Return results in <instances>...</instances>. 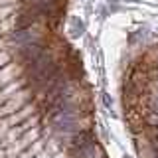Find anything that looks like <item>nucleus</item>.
<instances>
[{
  "instance_id": "nucleus-5",
  "label": "nucleus",
  "mask_w": 158,
  "mask_h": 158,
  "mask_svg": "<svg viewBox=\"0 0 158 158\" xmlns=\"http://www.w3.org/2000/svg\"><path fill=\"white\" fill-rule=\"evenodd\" d=\"M8 61H10V56H8L6 52H0V67H2V65H6Z\"/></svg>"
},
{
  "instance_id": "nucleus-6",
  "label": "nucleus",
  "mask_w": 158,
  "mask_h": 158,
  "mask_svg": "<svg viewBox=\"0 0 158 158\" xmlns=\"http://www.w3.org/2000/svg\"><path fill=\"white\" fill-rule=\"evenodd\" d=\"M16 0H0V6H10V4H14Z\"/></svg>"
},
{
  "instance_id": "nucleus-3",
  "label": "nucleus",
  "mask_w": 158,
  "mask_h": 158,
  "mask_svg": "<svg viewBox=\"0 0 158 158\" xmlns=\"http://www.w3.org/2000/svg\"><path fill=\"white\" fill-rule=\"evenodd\" d=\"M18 87H20L18 83H8V85L4 87V89H0V105H4V103H6L8 99H10V93H14Z\"/></svg>"
},
{
  "instance_id": "nucleus-4",
  "label": "nucleus",
  "mask_w": 158,
  "mask_h": 158,
  "mask_svg": "<svg viewBox=\"0 0 158 158\" xmlns=\"http://www.w3.org/2000/svg\"><path fill=\"white\" fill-rule=\"evenodd\" d=\"M14 75V67H4L2 71H0V87L2 85H8V81H10V77Z\"/></svg>"
},
{
  "instance_id": "nucleus-2",
  "label": "nucleus",
  "mask_w": 158,
  "mask_h": 158,
  "mask_svg": "<svg viewBox=\"0 0 158 158\" xmlns=\"http://www.w3.org/2000/svg\"><path fill=\"white\" fill-rule=\"evenodd\" d=\"M24 95L26 93H18L16 97H10L4 105H0V118L2 117H10V115H14V113L18 111L20 107H22V103H24Z\"/></svg>"
},
{
  "instance_id": "nucleus-1",
  "label": "nucleus",
  "mask_w": 158,
  "mask_h": 158,
  "mask_svg": "<svg viewBox=\"0 0 158 158\" xmlns=\"http://www.w3.org/2000/svg\"><path fill=\"white\" fill-rule=\"evenodd\" d=\"M40 38H42V34H40V30L36 28H20L16 32H12L8 36V44L12 48H24V46H30V44H38Z\"/></svg>"
}]
</instances>
